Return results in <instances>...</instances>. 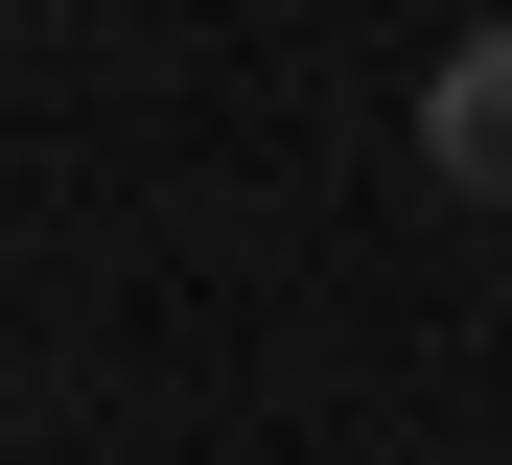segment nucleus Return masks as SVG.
Returning <instances> with one entry per match:
<instances>
[{
  "label": "nucleus",
  "instance_id": "f257e3e1",
  "mask_svg": "<svg viewBox=\"0 0 512 465\" xmlns=\"http://www.w3.org/2000/svg\"><path fill=\"white\" fill-rule=\"evenodd\" d=\"M419 163H443L466 210H512V24H466L443 70H419Z\"/></svg>",
  "mask_w": 512,
  "mask_h": 465
}]
</instances>
